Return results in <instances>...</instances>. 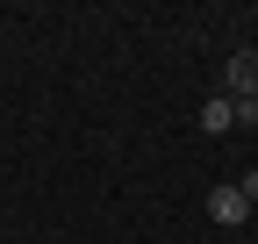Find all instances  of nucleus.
I'll use <instances>...</instances> for the list:
<instances>
[{
    "mask_svg": "<svg viewBox=\"0 0 258 244\" xmlns=\"http://www.w3.org/2000/svg\"><path fill=\"white\" fill-rule=\"evenodd\" d=\"M201 130H208V137L237 130V101H230V94H208V101H201Z\"/></svg>",
    "mask_w": 258,
    "mask_h": 244,
    "instance_id": "nucleus-3",
    "label": "nucleus"
},
{
    "mask_svg": "<svg viewBox=\"0 0 258 244\" xmlns=\"http://www.w3.org/2000/svg\"><path fill=\"white\" fill-rule=\"evenodd\" d=\"M222 94H230L237 108H244V101H258V50H237L230 65H222Z\"/></svg>",
    "mask_w": 258,
    "mask_h": 244,
    "instance_id": "nucleus-1",
    "label": "nucleus"
},
{
    "mask_svg": "<svg viewBox=\"0 0 258 244\" xmlns=\"http://www.w3.org/2000/svg\"><path fill=\"white\" fill-rule=\"evenodd\" d=\"M244 208H251V201H244L237 187H215V194H208V216H215L222 230H237V223H244Z\"/></svg>",
    "mask_w": 258,
    "mask_h": 244,
    "instance_id": "nucleus-2",
    "label": "nucleus"
},
{
    "mask_svg": "<svg viewBox=\"0 0 258 244\" xmlns=\"http://www.w3.org/2000/svg\"><path fill=\"white\" fill-rule=\"evenodd\" d=\"M237 194H244V201H258V172H244V179H237Z\"/></svg>",
    "mask_w": 258,
    "mask_h": 244,
    "instance_id": "nucleus-4",
    "label": "nucleus"
}]
</instances>
